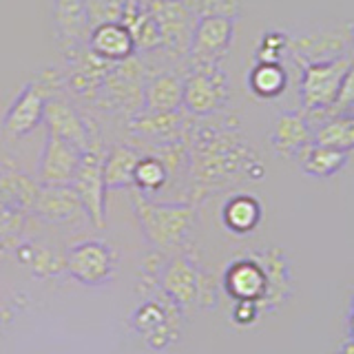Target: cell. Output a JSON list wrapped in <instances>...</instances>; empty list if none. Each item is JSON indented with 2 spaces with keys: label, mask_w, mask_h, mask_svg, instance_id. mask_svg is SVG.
Listing matches in <instances>:
<instances>
[{
  "label": "cell",
  "mask_w": 354,
  "mask_h": 354,
  "mask_svg": "<svg viewBox=\"0 0 354 354\" xmlns=\"http://www.w3.org/2000/svg\"><path fill=\"white\" fill-rule=\"evenodd\" d=\"M62 84V75L53 69L42 71L38 77L29 80L20 88V93L7 109L3 118V136L7 140H20L42 124L44 106L55 95Z\"/></svg>",
  "instance_id": "obj_1"
},
{
  "label": "cell",
  "mask_w": 354,
  "mask_h": 354,
  "mask_svg": "<svg viewBox=\"0 0 354 354\" xmlns=\"http://www.w3.org/2000/svg\"><path fill=\"white\" fill-rule=\"evenodd\" d=\"M133 206H136L144 235L160 248H171L180 243L195 219V210L191 206L155 204L140 195L133 197Z\"/></svg>",
  "instance_id": "obj_2"
},
{
  "label": "cell",
  "mask_w": 354,
  "mask_h": 354,
  "mask_svg": "<svg viewBox=\"0 0 354 354\" xmlns=\"http://www.w3.org/2000/svg\"><path fill=\"white\" fill-rule=\"evenodd\" d=\"M352 62V55H346V58L330 62L304 64L299 95H301V106L306 109V113H328L330 106L335 104L341 82L350 71Z\"/></svg>",
  "instance_id": "obj_3"
},
{
  "label": "cell",
  "mask_w": 354,
  "mask_h": 354,
  "mask_svg": "<svg viewBox=\"0 0 354 354\" xmlns=\"http://www.w3.org/2000/svg\"><path fill=\"white\" fill-rule=\"evenodd\" d=\"M104 158H106V153L95 140L91 144V149L82 155L80 169H77L75 180L71 184L84 206L86 217L91 219V224L95 228H104V221H106L104 197L109 188L104 182Z\"/></svg>",
  "instance_id": "obj_4"
},
{
  "label": "cell",
  "mask_w": 354,
  "mask_h": 354,
  "mask_svg": "<svg viewBox=\"0 0 354 354\" xmlns=\"http://www.w3.org/2000/svg\"><path fill=\"white\" fill-rule=\"evenodd\" d=\"M228 100L226 73L217 64H195L184 77V106L193 115H210Z\"/></svg>",
  "instance_id": "obj_5"
},
{
  "label": "cell",
  "mask_w": 354,
  "mask_h": 354,
  "mask_svg": "<svg viewBox=\"0 0 354 354\" xmlns=\"http://www.w3.org/2000/svg\"><path fill=\"white\" fill-rule=\"evenodd\" d=\"M66 270L84 286H102L115 272V252L104 241H82L64 254Z\"/></svg>",
  "instance_id": "obj_6"
},
{
  "label": "cell",
  "mask_w": 354,
  "mask_h": 354,
  "mask_svg": "<svg viewBox=\"0 0 354 354\" xmlns=\"http://www.w3.org/2000/svg\"><path fill=\"white\" fill-rule=\"evenodd\" d=\"M82 155L84 153L73 144L47 133L38 160L40 186H71L77 169H80Z\"/></svg>",
  "instance_id": "obj_7"
},
{
  "label": "cell",
  "mask_w": 354,
  "mask_h": 354,
  "mask_svg": "<svg viewBox=\"0 0 354 354\" xmlns=\"http://www.w3.org/2000/svg\"><path fill=\"white\" fill-rule=\"evenodd\" d=\"M151 11L162 31V47L177 55L191 53L193 33H195V22H193L195 14L184 5V0H175V3L151 0Z\"/></svg>",
  "instance_id": "obj_8"
},
{
  "label": "cell",
  "mask_w": 354,
  "mask_h": 354,
  "mask_svg": "<svg viewBox=\"0 0 354 354\" xmlns=\"http://www.w3.org/2000/svg\"><path fill=\"white\" fill-rule=\"evenodd\" d=\"M235 38V22L226 16H204L195 25L191 58L195 64H217Z\"/></svg>",
  "instance_id": "obj_9"
},
{
  "label": "cell",
  "mask_w": 354,
  "mask_h": 354,
  "mask_svg": "<svg viewBox=\"0 0 354 354\" xmlns=\"http://www.w3.org/2000/svg\"><path fill=\"white\" fill-rule=\"evenodd\" d=\"M42 124L47 127V133L73 144V147H77L82 153H86L91 149V144L95 142L91 136V129L86 124V120L77 113L64 97L53 95L49 100L47 106H44Z\"/></svg>",
  "instance_id": "obj_10"
},
{
  "label": "cell",
  "mask_w": 354,
  "mask_h": 354,
  "mask_svg": "<svg viewBox=\"0 0 354 354\" xmlns=\"http://www.w3.org/2000/svg\"><path fill=\"white\" fill-rule=\"evenodd\" d=\"M354 42V25L328 29V31H317L310 36H301L292 42V51L299 60L308 62H330L346 58L348 47Z\"/></svg>",
  "instance_id": "obj_11"
},
{
  "label": "cell",
  "mask_w": 354,
  "mask_h": 354,
  "mask_svg": "<svg viewBox=\"0 0 354 354\" xmlns=\"http://www.w3.org/2000/svg\"><path fill=\"white\" fill-rule=\"evenodd\" d=\"M136 49L133 33L124 22H102V25L93 27L91 36H88V51L109 64L131 60Z\"/></svg>",
  "instance_id": "obj_12"
},
{
  "label": "cell",
  "mask_w": 354,
  "mask_h": 354,
  "mask_svg": "<svg viewBox=\"0 0 354 354\" xmlns=\"http://www.w3.org/2000/svg\"><path fill=\"white\" fill-rule=\"evenodd\" d=\"M53 22L55 31L62 47H71V51H77V44L88 42L93 25L88 16L86 0H55L53 3Z\"/></svg>",
  "instance_id": "obj_13"
},
{
  "label": "cell",
  "mask_w": 354,
  "mask_h": 354,
  "mask_svg": "<svg viewBox=\"0 0 354 354\" xmlns=\"http://www.w3.org/2000/svg\"><path fill=\"white\" fill-rule=\"evenodd\" d=\"M33 215L49 221V224H69L82 215L86 217L84 206L73 191V186H40Z\"/></svg>",
  "instance_id": "obj_14"
},
{
  "label": "cell",
  "mask_w": 354,
  "mask_h": 354,
  "mask_svg": "<svg viewBox=\"0 0 354 354\" xmlns=\"http://www.w3.org/2000/svg\"><path fill=\"white\" fill-rule=\"evenodd\" d=\"M270 147L281 158H299V153L315 144V131L301 113H281L270 131Z\"/></svg>",
  "instance_id": "obj_15"
},
{
  "label": "cell",
  "mask_w": 354,
  "mask_h": 354,
  "mask_svg": "<svg viewBox=\"0 0 354 354\" xmlns=\"http://www.w3.org/2000/svg\"><path fill=\"white\" fill-rule=\"evenodd\" d=\"M40 195V182H36L27 173L16 166L0 169V204H5L20 213H33L36 199Z\"/></svg>",
  "instance_id": "obj_16"
},
{
  "label": "cell",
  "mask_w": 354,
  "mask_h": 354,
  "mask_svg": "<svg viewBox=\"0 0 354 354\" xmlns=\"http://www.w3.org/2000/svg\"><path fill=\"white\" fill-rule=\"evenodd\" d=\"M184 106V80L175 73H158L144 86V111L177 113Z\"/></svg>",
  "instance_id": "obj_17"
},
{
  "label": "cell",
  "mask_w": 354,
  "mask_h": 354,
  "mask_svg": "<svg viewBox=\"0 0 354 354\" xmlns=\"http://www.w3.org/2000/svg\"><path fill=\"white\" fill-rule=\"evenodd\" d=\"M226 288L237 301H259L268 290V277L257 261H239L226 272Z\"/></svg>",
  "instance_id": "obj_18"
},
{
  "label": "cell",
  "mask_w": 354,
  "mask_h": 354,
  "mask_svg": "<svg viewBox=\"0 0 354 354\" xmlns=\"http://www.w3.org/2000/svg\"><path fill=\"white\" fill-rule=\"evenodd\" d=\"M142 160V155L127 147V144H115L104 158V182L109 191L118 188L136 186V169Z\"/></svg>",
  "instance_id": "obj_19"
},
{
  "label": "cell",
  "mask_w": 354,
  "mask_h": 354,
  "mask_svg": "<svg viewBox=\"0 0 354 354\" xmlns=\"http://www.w3.org/2000/svg\"><path fill=\"white\" fill-rule=\"evenodd\" d=\"M297 162H299V169L306 175L324 180V177L337 175L343 166L348 164V153L321 147V144H310L308 149L299 153Z\"/></svg>",
  "instance_id": "obj_20"
},
{
  "label": "cell",
  "mask_w": 354,
  "mask_h": 354,
  "mask_svg": "<svg viewBox=\"0 0 354 354\" xmlns=\"http://www.w3.org/2000/svg\"><path fill=\"white\" fill-rule=\"evenodd\" d=\"M197 286H199V277L186 259H175L164 272V290L182 306L195 301Z\"/></svg>",
  "instance_id": "obj_21"
},
{
  "label": "cell",
  "mask_w": 354,
  "mask_h": 354,
  "mask_svg": "<svg viewBox=\"0 0 354 354\" xmlns=\"http://www.w3.org/2000/svg\"><path fill=\"white\" fill-rule=\"evenodd\" d=\"M315 144L350 153L354 151V113L332 115L315 129Z\"/></svg>",
  "instance_id": "obj_22"
},
{
  "label": "cell",
  "mask_w": 354,
  "mask_h": 354,
  "mask_svg": "<svg viewBox=\"0 0 354 354\" xmlns=\"http://www.w3.org/2000/svg\"><path fill=\"white\" fill-rule=\"evenodd\" d=\"M248 86L257 97H279L288 86L286 69L279 62H257L248 73Z\"/></svg>",
  "instance_id": "obj_23"
},
{
  "label": "cell",
  "mask_w": 354,
  "mask_h": 354,
  "mask_svg": "<svg viewBox=\"0 0 354 354\" xmlns=\"http://www.w3.org/2000/svg\"><path fill=\"white\" fill-rule=\"evenodd\" d=\"M16 254H18L20 263L29 266V268L38 277H42V279H47V277H53V274H60L62 270H66L64 257H60L58 252H53L47 246H40V243H31V241L18 243Z\"/></svg>",
  "instance_id": "obj_24"
},
{
  "label": "cell",
  "mask_w": 354,
  "mask_h": 354,
  "mask_svg": "<svg viewBox=\"0 0 354 354\" xmlns=\"http://www.w3.org/2000/svg\"><path fill=\"white\" fill-rule=\"evenodd\" d=\"M133 326L142 332L147 343L153 346L155 350L166 346L164 332L169 328H166V315H164V308L160 304L149 301V304L140 306L136 310V315H133Z\"/></svg>",
  "instance_id": "obj_25"
},
{
  "label": "cell",
  "mask_w": 354,
  "mask_h": 354,
  "mask_svg": "<svg viewBox=\"0 0 354 354\" xmlns=\"http://www.w3.org/2000/svg\"><path fill=\"white\" fill-rule=\"evenodd\" d=\"M259 219H261V206L250 195H237L224 206V221L235 232L252 230L259 224Z\"/></svg>",
  "instance_id": "obj_26"
},
{
  "label": "cell",
  "mask_w": 354,
  "mask_h": 354,
  "mask_svg": "<svg viewBox=\"0 0 354 354\" xmlns=\"http://www.w3.org/2000/svg\"><path fill=\"white\" fill-rule=\"evenodd\" d=\"M169 180V169H166L164 160L155 158V155H147L142 158L138 169H136V188L142 193H155Z\"/></svg>",
  "instance_id": "obj_27"
},
{
  "label": "cell",
  "mask_w": 354,
  "mask_h": 354,
  "mask_svg": "<svg viewBox=\"0 0 354 354\" xmlns=\"http://www.w3.org/2000/svg\"><path fill=\"white\" fill-rule=\"evenodd\" d=\"M22 228H25V213L0 204V252L18 248Z\"/></svg>",
  "instance_id": "obj_28"
},
{
  "label": "cell",
  "mask_w": 354,
  "mask_h": 354,
  "mask_svg": "<svg viewBox=\"0 0 354 354\" xmlns=\"http://www.w3.org/2000/svg\"><path fill=\"white\" fill-rule=\"evenodd\" d=\"M184 5L195 16H226L232 18L239 14V0H184Z\"/></svg>",
  "instance_id": "obj_29"
},
{
  "label": "cell",
  "mask_w": 354,
  "mask_h": 354,
  "mask_svg": "<svg viewBox=\"0 0 354 354\" xmlns=\"http://www.w3.org/2000/svg\"><path fill=\"white\" fill-rule=\"evenodd\" d=\"M346 113H354V62L350 66V71L346 73V77H343L335 104L330 106L326 115L332 118V115H346Z\"/></svg>",
  "instance_id": "obj_30"
},
{
  "label": "cell",
  "mask_w": 354,
  "mask_h": 354,
  "mask_svg": "<svg viewBox=\"0 0 354 354\" xmlns=\"http://www.w3.org/2000/svg\"><path fill=\"white\" fill-rule=\"evenodd\" d=\"M288 47V38L283 33H266L263 40H261V47L257 51V58L259 62H279V53L281 49Z\"/></svg>",
  "instance_id": "obj_31"
},
{
  "label": "cell",
  "mask_w": 354,
  "mask_h": 354,
  "mask_svg": "<svg viewBox=\"0 0 354 354\" xmlns=\"http://www.w3.org/2000/svg\"><path fill=\"white\" fill-rule=\"evenodd\" d=\"M257 301H248V299H243V301L237 304V310H235V319L239 324H252L254 319H257Z\"/></svg>",
  "instance_id": "obj_32"
},
{
  "label": "cell",
  "mask_w": 354,
  "mask_h": 354,
  "mask_svg": "<svg viewBox=\"0 0 354 354\" xmlns=\"http://www.w3.org/2000/svg\"><path fill=\"white\" fill-rule=\"evenodd\" d=\"M350 332H352V339H354V304H352V313H350Z\"/></svg>",
  "instance_id": "obj_33"
},
{
  "label": "cell",
  "mask_w": 354,
  "mask_h": 354,
  "mask_svg": "<svg viewBox=\"0 0 354 354\" xmlns=\"http://www.w3.org/2000/svg\"><path fill=\"white\" fill-rule=\"evenodd\" d=\"M3 326H5V319H3V310H0V330H3Z\"/></svg>",
  "instance_id": "obj_34"
},
{
  "label": "cell",
  "mask_w": 354,
  "mask_h": 354,
  "mask_svg": "<svg viewBox=\"0 0 354 354\" xmlns=\"http://www.w3.org/2000/svg\"><path fill=\"white\" fill-rule=\"evenodd\" d=\"M160 3H175V0H160Z\"/></svg>",
  "instance_id": "obj_35"
}]
</instances>
